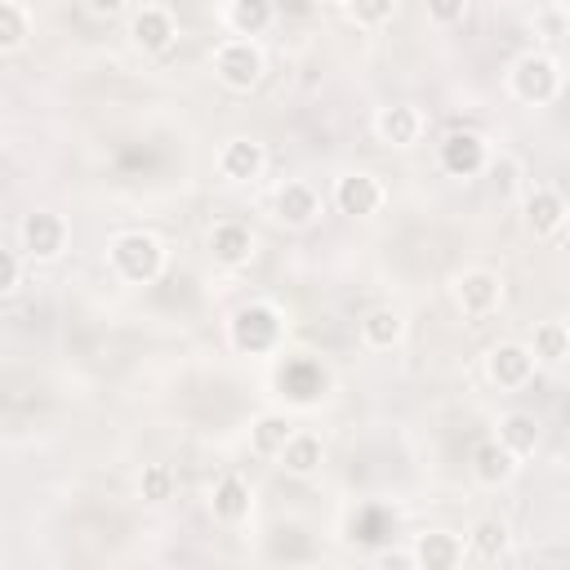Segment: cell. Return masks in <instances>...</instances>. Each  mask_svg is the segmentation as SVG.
<instances>
[{
  "label": "cell",
  "mask_w": 570,
  "mask_h": 570,
  "mask_svg": "<svg viewBox=\"0 0 570 570\" xmlns=\"http://www.w3.org/2000/svg\"><path fill=\"white\" fill-rule=\"evenodd\" d=\"M285 476H312L321 463H325V445H321V436L316 432H303V428H294V436L281 445V454L272 459Z\"/></svg>",
  "instance_id": "obj_17"
},
{
  "label": "cell",
  "mask_w": 570,
  "mask_h": 570,
  "mask_svg": "<svg viewBox=\"0 0 570 570\" xmlns=\"http://www.w3.org/2000/svg\"><path fill=\"white\" fill-rule=\"evenodd\" d=\"M263 169H267L263 142H254V138H227V142L218 147V174H223L227 183H254Z\"/></svg>",
  "instance_id": "obj_15"
},
{
  "label": "cell",
  "mask_w": 570,
  "mask_h": 570,
  "mask_svg": "<svg viewBox=\"0 0 570 570\" xmlns=\"http://www.w3.org/2000/svg\"><path fill=\"white\" fill-rule=\"evenodd\" d=\"M209 508H214V521H223V525H240V521H249V512H254L249 481H245V476H236V472L218 476Z\"/></svg>",
  "instance_id": "obj_18"
},
{
  "label": "cell",
  "mask_w": 570,
  "mask_h": 570,
  "mask_svg": "<svg viewBox=\"0 0 570 570\" xmlns=\"http://www.w3.org/2000/svg\"><path fill=\"white\" fill-rule=\"evenodd\" d=\"M534 365H539V356L530 352V343H494V347L485 352V374H490V383L503 387V392L525 387V383L534 379Z\"/></svg>",
  "instance_id": "obj_8"
},
{
  "label": "cell",
  "mask_w": 570,
  "mask_h": 570,
  "mask_svg": "<svg viewBox=\"0 0 570 570\" xmlns=\"http://www.w3.org/2000/svg\"><path fill=\"white\" fill-rule=\"evenodd\" d=\"M209 254H214V263H223V267H245V263L254 258V232H249L245 223L223 218V223L209 227Z\"/></svg>",
  "instance_id": "obj_16"
},
{
  "label": "cell",
  "mask_w": 570,
  "mask_h": 570,
  "mask_svg": "<svg viewBox=\"0 0 570 570\" xmlns=\"http://www.w3.org/2000/svg\"><path fill=\"white\" fill-rule=\"evenodd\" d=\"M401 334H405V316H401L396 307H370V312L361 316V343L374 347V352L396 347Z\"/></svg>",
  "instance_id": "obj_22"
},
{
  "label": "cell",
  "mask_w": 570,
  "mask_h": 570,
  "mask_svg": "<svg viewBox=\"0 0 570 570\" xmlns=\"http://www.w3.org/2000/svg\"><path fill=\"white\" fill-rule=\"evenodd\" d=\"M383 183L365 169H352V174H338L334 178V209L347 214V218H370L383 209Z\"/></svg>",
  "instance_id": "obj_9"
},
{
  "label": "cell",
  "mask_w": 570,
  "mask_h": 570,
  "mask_svg": "<svg viewBox=\"0 0 570 570\" xmlns=\"http://www.w3.org/2000/svg\"><path fill=\"white\" fill-rule=\"evenodd\" d=\"M343 4L356 27H383L396 13V0H343Z\"/></svg>",
  "instance_id": "obj_28"
},
{
  "label": "cell",
  "mask_w": 570,
  "mask_h": 570,
  "mask_svg": "<svg viewBox=\"0 0 570 570\" xmlns=\"http://www.w3.org/2000/svg\"><path fill=\"white\" fill-rule=\"evenodd\" d=\"M454 307L468 321H485L503 307V276L490 267H468L454 276Z\"/></svg>",
  "instance_id": "obj_4"
},
{
  "label": "cell",
  "mask_w": 570,
  "mask_h": 570,
  "mask_svg": "<svg viewBox=\"0 0 570 570\" xmlns=\"http://www.w3.org/2000/svg\"><path fill=\"white\" fill-rule=\"evenodd\" d=\"M566 325H570V316H566Z\"/></svg>",
  "instance_id": "obj_33"
},
{
  "label": "cell",
  "mask_w": 570,
  "mask_h": 570,
  "mask_svg": "<svg viewBox=\"0 0 570 570\" xmlns=\"http://www.w3.org/2000/svg\"><path fill=\"white\" fill-rule=\"evenodd\" d=\"M263 49H258V40L254 36H227V40H218V49H214V76H218V85L223 89H232V94H249L258 80H263Z\"/></svg>",
  "instance_id": "obj_2"
},
{
  "label": "cell",
  "mask_w": 570,
  "mask_h": 570,
  "mask_svg": "<svg viewBox=\"0 0 570 570\" xmlns=\"http://www.w3.org/2000/svg\"><path fill=\"white\" fill-rule=\"evenodd\" d=\"M62 245H67V223H62V214H53V209H31V214H22V223H18V249H22L31 263L58 258Z\"/></svg>",
  "instance_id": "obj_5"
},
{
  "label": "cell",
  "mask_w": 570,
  "mask_h": 570,
  "mask_svg": "<svg viewBox=\"0 0 570 570\" xmlns=\"http://www.w3.org/2000/svg\"><path fill=\"white\" fill-rule=\"evenodd\" d=\"M566 218H570V205H566V196L557 187H548V183L525 187V196H521V223H525L530 236L548 240V236H557L566 227Z\"/></svg>",
  "instance_id": "obj_6"
},
{
  "label": "cell",
  "mask_w": 570,
  "mask_h": 570,
  "mask_svg": "<svg viewBox=\"0 0 570 570\" xmlns=\"http://www.w3.org/2000/svg\"><path fill=\"white\" fill-rule=\"evenodd\" d=\"M441 165H445L454 178H472V174H481V169L490 165V147H485L481 134L454 129V134L441 142Z\"/></svg>",
  "instance_id": "obj_12"
},
{
  "label": "cell",
  "mask_w": 570,
  "mask_h": 570,
  "mask_svg": "<svg viewBox=\"0 0 570 570\" xmlns=\"http://www.w3.org/2000/svg\"><path fill=\"white\" fill-rule=\"evenodd\" d=\"M272 209H276V223H285V227H307V223H316V214H321V196H316L312 183L285 178V183L276 187V196H272Z\"/></svg>",
  "instance_id": "obj_10"
},
{
  "label": "cell",
  "mask_w": 570,
  "mask_h": 570,
  "mask_svg": "<svg viewBox=\"0 0 570 570\" xmlns=\"http://www.w3.org/2000/svg\"><path fill=\"white\" fill-rule=\"evenodd\" d=\"M374 134L387 147H414L423 138V111L410 102H387L374 111Z\"/></svg>",
  "instance_id": "obj_11"
},
{
  "label": "cell",
  "mask_w": 570,
  "mask_h": 570,
  "mask_svg": "<svg viewBox=\"0 0 570 570\" xmlns=\"http://www.w3.org/2000/svg\"><path fill=\"white\" fill-rule=\"evenodd\" d=\"M289 436H294V423H289L285 414H258V419L249 423V445H254V454H263V459H276Z\"/></svg>",
  "instance_id": "obj_24"
},
{
  "label": "cell",
  "mask_w": 570,
  "mask_h": 570,
  "mask_svg": "<svg viewBox=\"0 0 570 570\" xmlns=\"http://www.w3.org/2000/svg\"><path fill=\"white\" fill-rule=\"evenodd\" d=\"M80 4H85L94 18H116V13H120L129 0H80Z\"/></svg>",
  "instance_id": "obj_31"
},
{
  "label": "cell",
  "mask_w": 570,
  "mask_h": 570,
  "mask_svg": "<svg viewBox=\"0 0 570 570\" xmlns=\"http://www.w3.org/2000/svg\"><path fill=\"white\" fill-rule=\"evenodd\" d=\"M107 258H111V272L120 281H129V285H151L165 272V245L142 227L116 232L111 245H107Z\"/></svg>",
  "instance_id": "obj_1"
},
{
  "label": "cell",
  "mask_w": 570,
  "mask_h": 570,
  "mask_svg": "<svg viewBox=\"0 0 570 570\" xmlns=\"http://www.w3.org/2000/svg\"><path fill=\"white\" fill-rule=\"evenodd\" d=\"M174 485H178V476H174L169 463H147L142 476H138V490H142L147 503H165V499H174Z\"/></svg>",
  "instance_id": "obj_27"
},
{
  "label": "cell",
  "mask_w": 570,
  "mask_h": 570,
  "mask_svg": "<svg viewBox=\"0 0 570 570\" xmlns=\"http://www.w3.org/2000/svg\"><path fill=\"white\" fill-rule=\"evenodd\" d=\"M499 441H503L517 459H530V454L539 450V441H543V423H539L530 410H508V414L499 419Z\"/></svg>",
  "instance_id": "obj_21"
},
{
  "label": "cell",
  "mask_w": 570,
  "mask_h": 570,
  "mask_svg": "<svg viewBox=\"0 0 570 570\" xmlns=\"http://www.w3.org/2000/svg\"><path fill=\"white\" fill-rule=\"evenodd\" d=\"M232 343L240 352H272L281 343V312L272 303H245L232 316Z\"/></svg>",
  "instance_id": "obj_7"
},
{
  "label": "cell",
  "mask_w": 570,
  "mask_h": 570,
  "mask_svg": "<svg viewBox=\"0 0 570 570\" xmlns=\"http://www.w3.org/2000/svg\"><path fill=\"white\" fill-rule=\"evenodd\" d=\"M508 89H512L517 102L543 107V102H552V98L561 94V67H557L548 53L530 49V53H521V58L508 67Z\"/></svg>",
  "instance_id": "obj_3"
},
{
  "label": "cell",
  "mask_w": 570,
  "mask_h": 570,
  "mask_svg": "<svg viewBox=\"0 0 570 570\" xmlns=\"http://www.w3.org/2000/svg\"><path fill=\"white\" fill-rule=\"evenodd\" d=\"M22 249H4L0 254V294L9 298V294H18V285H22Z\"/></svg>",
  "instance_id": "obj_29"
},
{
  "label": "cell",
  "mask_w": 570,
  "mask_h": 570,
  "mask_svg": "<svg viewBox=\"0 0 570 570\" xmlns=\"http://www.w3.org/2000/svg\"><path fill=\"white\" fill-rule=\"evenodd\" d=\"M468 561H481V566H494L508 557V521L503 517H481L472 530H468Z\"/></svg>",
  "instance_id": "obj_20"
},
{
  "label": "cell",
  "mask_w": 570,
  "mask_h": 570,
  "mask_svg": "<svg viewBox=\"0 0 570 570\" xmlns=\"http://www.w3.org/2000/svg\"><path fill=\"white\" fill-rule=\"evenodd\" d=\"M566 22H570V0H566Z\"/></svg>",
  "instance_id": "obj_32"
},
{
  "label": "cell",
  "mask_w": 570,
  "mask_h": 570,
  "mask_svg": "<svg viewBox=\"0 0 570 570\" xmlns=\"http://www.w3.org/2000/svg\"><path fill=\"white\" fill-rule=\"evenodd\" d=\"M31 36V13L22 0H0V53H18Z\"/></svg>",
  "instance_id": "obj_26"
},
{
  "label": "cell",
  "mask_w": 570,
  "mask_h": 570,
  "mask_svg": "<svg viewBox=\"0 0 570 570\" xmlns=\"http://www.w3.org/2000/svg\"><path fill=\"white\" fill-rule=\"evenodd\" d=\"M410 552H414L419 570H454V566L468 561V543L459 534H450V530H423Z\"/></svg>",
  "instance_id": "obj_13"
},
{
  "label": "cell",
  "mask_w": 570,
  "mask_h": 570,
  "mask_svg": "<svg viewBox=\"0 0 570 570\" xmlns=\"http://www.w3.org/2000/svg\"><path fill=\"white\" fill-rule=\"evenodd\" d=\"M129 36H134V45L142 53H165L174 45V36H178V22H174V13L165 4H142L134 13V22H129Z\"/></svg>",
  "instance_id": "obj_14"
},
{
  "label": "cell",
  "mask_w": 570,
  "mask_h": 570,
  "mask_svg": "<svg viewBox=\"0 0 570 570\" xmlns=\"http://www.w3.org/2000/svg\"><path fill=\"white\" fill-rule=\"evenodd\" d=\"M530 352L543 361V365H557L570 356V325L566 321H539L534 334H530Z\"/></svg>",
  "instance_id": "obj_25"
},
{
  "label": "cell",
  "mask_w": 570,
  "mask_h": 570,
  "mask_svg": "<svg viewBox=\"0 0 570 570\" xmlns=\"http://www.w3.org/2000/svg\"><path fill=\"white\" fill-rule=\"evenodd\" d=\"M423 9L436 27H454V22L468 18V0H423Z\"/></svg>",
  "instance_id": "obj_30"
},
{
  "label": "cell",
  "mask_w": 570,
  "mask_h": 570,
  "mask_svg": "<svg viewBox=\"0 0 570 570\" xmlns=\"http://www.w3.org/2000/svg\"><path fill=\"white\" fill-rule=\"evenodd\" d=\"M517 463H521V459H517L499 436H490V441H481V445L472 450V476H476L481 485H490V490H494V485H508L512 472H517Z\"/></svg>",
  "instance_id": "obj_19"
},
{
  "label": "cell",
  "mask_w": 570,
  "mask_h": 570,
  "mask_svg": "<svg viewBox=\"0 0 570 570\" xmlns=\"http://www.w3.org/2000/svg\"><path fill=\"white\" fill-rule=\"evenodd\" d=\"M272 18H276L272 0H232L227 4V31L232 36H254L258 40L272 27Z\"/></svg>",
  "instance_id": "obj_23"
}]
</instances>
